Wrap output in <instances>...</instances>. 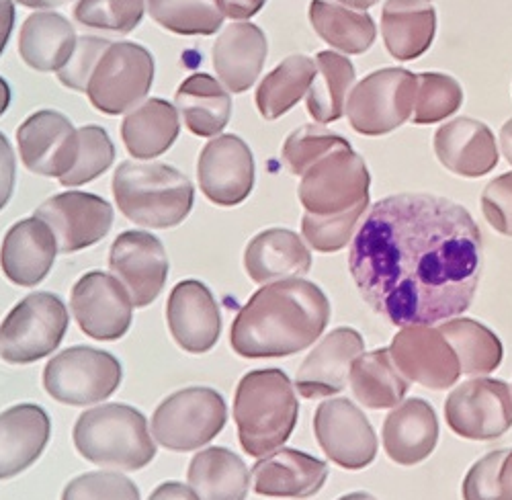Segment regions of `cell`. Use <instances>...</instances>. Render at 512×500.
<instances>
[{
  "label": "cell",
  "instance_id": "obj_24",
  "mask_svg": "<svg viewBox=\"0 0 512 500\" xmlns=\"http://www.w3.org/2000/svg\"><path fill=\"white\" fill-rule=\"evenodd\" d=\"M435 152L447 171L478 179L492 173L498 164L496 138L486 123L457 117L435 134Z\"/></svg>",
  "mask_w": 512,
  "mask_h": 500
},
{
  "label": "cell",
  "instance_id": "obj_26",
  "mask_svg": "<svg viewBox=\"0 0 512 500\" xmlns=\"http://www.w3.org/2000/svg\"><path fill=\"white\" fill-rule=\"evenodd\" d=\"M381 441L390 460L400 466L424 462L439 441V421L433 406L422 398L398 404L383 423Z\"/></svg>",
  "mask_w": 512,
  "mask_h": 500
},
{
  "label": "cell",
  "instance_id": "obj_33",
  "mask_svg": "<svg viewBox=\"0 0 512 500\" xmlns=\"http://www.w3.org/2000/svg\"><path fill=\"white\" fill-rule=\"evenodd\" d=\"M187 478L199 500H246L250 486L246 464L226 447L199 451L191 460Z\"/></svg>",
  "mask_w": 512,
  "mask_h": 500
},
{
  "label": "cell",
  "instance_id": "obj_40",
  "mask_svg": "<svg viewBox=\"0 0 512 500\" xmlns=\"http://www.w3.org/2000/svg\"><path fill=\"white\" fill-rule=\"evenodd\" d=\"M461 496L463 500H512V449L492 451L469 468Z\"/></svg>",
  "mask_w": 512,
  "mask_h": 500
},
{
  "label": "cell",
  "instance_id": "obj_28",
  "mask_svg": "<svg viewBox=\"0 0 512 500\" xmlns=\"http://www.w3.org/2000/svg\"><path fill=\"white\" fill-rule=\"evenodd\" d=\"M244 269L254 283L261 285L304 277L312 269V253L300 234L271 228L248 242Z\"/></svg>",
  "mask_w": 512,
  "mask_h": 500
},
{
  "label": "cell",
  "instance_id": "obj_1",
  "mask_svg": "<svg viewBox=\"0 0 512 500\" xmlns=\"http://www.w3.org/2000/svg\"><path fill=\"white\" fill-rule=\"evenodd\" d=\"M349 269L369 308L394 326H433L474 302L482 234L463 205L426 193L377 201L357 230Z\"/></svg>",
  "mask_w": 512,
  "mask_h": 500
},
{
  "label": "cell",
  "instance_id": "obj_55",
  "mask_svg": "<svg viewBox=\"0 0 512 500\" xmlns=\"http://www.w3.org/2000/svg\"><path fill=\"white\" fill-rule=\"evenodd\" d=\"M9 105H11V87L9 82L0 76V115H5Z\"/></svg>",
  "mask_w": 512,
  "mask_h": 500
},
{
  "label": "cell",
  "instance_id": "obj_22",
  "mask_svg": "<svg viewBox=\"0 0 512 500\" xmlns=\"http://www.w3.org/2000/svg\"><path fill=\"white\" fill-rule=\"evenodd\" d=\"M60 253L52 228L37 216L9 228L0 246V269L21 287H35L48 277Z\"/></svg>",
  "mask_w": 512,
  "mask_h": 500
},
{
  "label": "cell",
  "instance_id": "obj_29",
  "mask_svg": "<svg viewBox=\"0 0 512 500\" xmlns=\"http://www.w3.org/2000/svg\"><path fill=\"white\" fill-rule=\"evenodd\" d=\"M437 31V11L431 0H386L381 33L388 52L410 62L431 50Z\"/></svg>",
  "mask_w": 512,
  "mask_h": 500
},
{
  "label": "cell",
  "instance_id": "obj_7",
  "mask_svg": "<svg viewBox=\"0 0 512 500\" xmlns=\"http://www.w3.org/2000/svg\"><path fill=\"white\" fill-rule=\"evenodd\" d=\"M226 402L211 388H185L170 394L152 416L154 441L173 451H193L216 439L226 427Z\"/></svg>",
  "mask_w": 512,
  "mask_h": 500
},
{
  "label": "cell",
  "instance_id": "obj_56",
  "mask_svg": "<svg viewBox=\"0 0 512 500\" xmlns=\"http://www.w3.org/2000/svg\"><path fill=\"white\" fill-rule=\"evenodd\" d=\"M340 5H345L349 9H359V11H365L373 5H377V0H338Z\"/></svg>",
  "mask_w": 512,
  "mask_h": 500
},
{
  "label": "cell",
  "instance_id": "obj_3",
  "mask_svg": "<svg viewBox=\"0 0 512 500\" xmlns=\"http://www.w3.org/2000/svg\"><path fill=\"white\" fill-rule=\"evenodd\" d=\"M300 402L287 373L254 369L240 380L234 396V421L242 449L265 457L279 449L293 433Z\"/></svg>",
  "mask_w": 512,
  "mask_h": 500
},
{
  "label": "cell",
  "instance_id": "obj_45",
  "mask_svg": "<svg viewBox=\"0 0 512 500\" xmlns=\"http://www.w3.org/2000/svg\"><path fill=\"white\" fill-rule=\"evenodd\" d=\"M74 17L89 29L130 33L142 23L144 0H78Z\"/></svg>",
  "mask_w": 512,
  "mask_h": 500
},
{
  "label": "cell",
  "instance_id": "obj_6",
  "mask_svg": "<svg viewBox=\"0 0 512 500\" xmlns=\"http://www.w3.org/2000/svg\"><path fill=\"white\" fill-rule=\"evenodd\" d=\"M70 324L60 296L35 291L25 296L0 324V359L11 365H29L52 355Z\"/></svg>",
  "mask_w": 512,
  "mask_h": 500
},
{
  "label": "cell",
  "instance_id": "obj_57",
  "mask_svg": "<svg viewBox=\"0 0 512 500\" xmlns=\"http://www.w3.org/2000/svg\"><path fill=\"white\" fill-rule=\"evenodd\" d=\"M338 500H377V498L371 496V494H367V492H351V494H347V496H343V498H338Z\"/></svg>",
  "mask_w": 512,
  "mask_h": 500
},
{
  "label": "cell",
  "instance_id": "obj_51",
  "mask_svg": "<svg viewBox=\"0 0 512 500\" xmlns=\"http://www.w3.org/2000/svg\"><path fill=\"white\" fill-rule=\"evenodd\" d=\"M148 500H199V496L193 492L191 486H185L181 482H164L152 492Z\"/></svg>",
  "mask_w": 512,
  "mask_h": 500
},
{
  "label": "cell",
  "instance_id": "obj_53",
  "mask_svg": "<svg viewBox=\"0 0 512 500\" xmlns=\"http://www.w3.org/2000/svg\"><path fill=\"white\" fill-rule=\"evenodd\" d=\"M500 148L508 164H512V119H508L500 130Z\"/></svg>",
  "mask_w": 512,
  "mask_h": 500
},
{
  "label": "cell",
  "instance_id": "obj_14",
  "mask_svg": "<svg viewBox=\"0 0 512 500\" xmlns=\"http://www.w3.org/2000/svg\"><path fill=\"white\" fill-rule=\"evenodd\" d=\"M314 435L328 460L345 470H363L377 455V437L365 412L347 398L318 406Z\"/></svg>",
  "mask_w": 512,
  "mask_h": 500
},
{
  "label": "cell",
  "instance_id": "obj_47",
  "mask_svg": "<svg viewBox=\"0 0 512 500\" xmlns=\"http://www.w3.org/2000/svg\"><path fill=\"white\" fill-rule=\"evenodd\" d=\"M111 46V41L93 37V35H82L78 37L76 50L68 64L58 70V78L66 89L72 91H87L91 74L99 62V58L105 54V50Z\"/></svg>",
  "mask_w": 512,
  "mask_h": 500
},
{
  "label": "cell",
  "instance_id": "obj_31",
  "mask_svg": "<svg viewBox=\"0 0 512 500\" xmlns=\"http://www.w3.org/2000/svg\"><path fill=\"white\" fill-rule=\"evenodd\" d=\"M179 130V111L173 103L164 99H144L132 111H127L121 123V138L134 158L150 160L175 144Z\"/></svg>",
  "mask_w": 512,
  "mask_h": 500
},
{
  "label": "cell",
  "instance_id": "obj_13",
  "mask_svg": "<svg viewBox=\"0 0 512 500\" xmlns=\"http://www.w3.org/2000/svg\"><path fill=\"white\" fill-rule=\"evenodd\" d=\"M70 308L80 330L95 341H119L134 318L130 291L103 271H91L74 283Z\"/></svg>",
  "mask_w": 512,
  "mask_h": 500
},
{
  "label": "cell",
  "instance_id": "obj_16",
  "mask_svg": "<svg viewBox=\"0 0 512 500\" xmlns=\"http://www.w3.org/2000/svg\"><path fill=\"white\" fill-rule=\"evenodd\" d=\"M35 216L44 220L56 240L60 253L70 255L103 240L113 226V207L95 193L70 191L41 203Z\"/></svg>",
  "mask_w": 512,
  "mask_h": 500
},
{
  "label": "cell",
  "instance_id": "obj_37",
  "mask_svg": "<svg viewBox=\"0 0 512 500\" xmlns=\"http://www.w3.org/2000/svg\"><path fill=\"white\" fill-rule=\"evenodd\" d=\"M439 330L457 353L461 373L488 375L500 367L504 349L486 324L472 318H449Z\"/></svg>",
  "mask_w": 512,
  "mask_h": 500
},
{
  "label": "cell",
  "instance_id": "obj_34",
  "mask_svg": "<svg viewBox=\"0 0 512 500\" xmlns=\"http://www.w3.org/2000/svg\"><path fill=\"white\" fill-rule=\"evenodd\" d=\"M349 382L355 398L371 410L396 408L410 388V382L396 367L390 349L359 355L351 367Z\"/></svg>",
  "mask_w": 512,
  "mask_h": 500
},
{
  "label": "cell",
  "instance_id": "obj_49",
  "mask_svg": "<svg viewBox=\"0 0 512 500\" xmlns=\"http://www.w3.org/2000/svg\"><path fill=\"white\" fill-rule=\"evenodd\" d=\"M17 177V162L11 142L5 134H0V210H5L13 197Z\"/></svg>",
  "mask_w": 512,
  "mask_h": 500
},
{
  "label": "cell",
  "instance_id": "obj_36",
  "mask_svg": "<svg viewBox=\"0 0 512 500\" xmlns=\"http://www.w3.org/2000/svg\"><path fill=\"white\" fill-rule=\"evenodd\" d=\"M318 74L316 62L304 54L285 58L256 89V107L265 119H277L300 103Z\"/></svg>",
  "mask_w": 512,
  "mask_h": 500
},
{
  "label": "cell",
  "instance_id": "obj_42",
  "mask_svg": "<svg viewBox=\"0 0 512 500\" xmlns=\"http://www.w3.org/2000/svg\"><path fill=\"white\" fill-rule=\"evenodd\" d=\"M463 103V91L453 76L439 72L418 74V91L412 121L418 125L437 123L455 115Z\"/></svg>",
  "mask_w": 512,
  "mask_h": 500
},
{
  "label": "cell",
  "instance_id": "obj_5",
  "mask_svg": "<svg viewBox=\"0 0 512 500\" xmlns=\"http://www.w3.org/2000/svg\"><path fill=\"white\" fill-rule=\"evenodd\" d=\"M76 451L101 468L142 470L156 457L146 416L127 404H103L78 416Z\"/></svg>",
  "mask_w": 512,
  "mask_h": 500
},
{
  "label": "cell",
  "instance_id": "obj_12",
  "mask_svg": "<svg viewBox=\"0 0 512 500\" xmlns=\"http://www.w3.org/2000/svg\"><path fill=\"white\" fill-rule=\"evenodd\" d=\"M449 429L469 441H492L512 427L510 386L494 378H474L453 390L445 402Z\"/></svg>",
  "mask_w": 512,
  "mask_h": 500
},
{
  "label": "cell",
  "instance_id": "obj_44",
  "mask_svg": "<svg viewBox=\"0 0 512 500\" xmlns=\"http://www.w3.org/2000/svg\"><path fill=\"white\" fill-rule=\"evenodd\" d=\"M340 146H349L343 136H336L320 125H304L297 128L283 144V164L291 175L304 177V173L320 158Z\"/></svg>",
  "mask_w": 512,
  "mask_h": 500
},
{
  "label": "cell",
  "instance_id": "obj_9",
  "mask_svg": "<svg viewBox=\"0 0 512 500\" xmlns=\"http://www.w3.org/2000/svg\"><path fill=\"white\" fill-rule=\"evenodd\" d=\"M154 58L134 41L111 44L99 58L87 95L105 115H121L140 105L152 89Z\"/></svg>",
  "mask_w": 512,
  "mask_h": 500
},
{
  "label": "cell",
  "instance_id": "obj_21",
  "mask_svg": "<svg viewBox=\"0 0 512 500\" xmlns=\"http://www.w3.org/2000/svg\"><path fill=\"white\" fill-rule=\"evenodd\" d=\"M363 351V337L355 328L332 330L297 369V394L308 400L340 394L347 388L351 367Z\"/></svg>",
  "mask_w": 512,
  "mask_h": 500
},
{
  "label": "cell",
  "instance_id": "obj_50",
  "mask_svg": "<svg viewBox=\"0 0 512 500\" xmlns=\"http://www.w3.org/2000/svg\"><path fill=\"white\" fill-rule=\"evenodd\" d=\"M265 5L267 0H218L222 15L234 21H244L254 17Z\"/></svg>",
  "mask_w": 512,
  "mask_h": 500
},
{
  "label": "cell",
  "instance_id": "obj_20",
  "mask_svg": "<svg viewBox=\"0 0 512 500\" xmlns=\"http://www.w3.org/2000/svg\"><path fill=\"white\" fill-rule=\"evenodd\" d=\"M166 322L177 345L195 355L211 351L222 335L220 306L197 279H185L170 291Z\"/></svg>",
  "mask_w": 512,
  "mask_h": 500
},
{
  "label": "cell",
  "instance_id": "obj_25",
  "mask_svg": "<svg viewBox=\"0 0 512 500\" xmlns=\"http://www.w3.org/2000/svg\"><path fill=\"white\" fill-rule=\"evenodd\" d=\"M52 435L48 412L37 404H17L0 414V480L31 468Z\"/></svg>",
  "mask_w": 512,
  "mask_h": 500
},
{
  "label": "cell",
  "instance_id": "obj_30",
  "mask_svg": "<svg viewBox=\"0 0 512 500\" xmlns=\"http://www.w3.org/2000/svg\"><path fill=\"white\" fill-rule=\"evenodd\" d=\"M78 44L72 23L54 11L29 15L19 33V54L37 72H58L72 58Z\"/></svg>",
  "mask_w": 512,
  "mask_h": 500
},
{
  "label": "cell",
  "instance_id": "obj_35",
  "mask_svg": "<svg viewBox=\"0 0 512 500\" xmlns=\"http://www.w3.org/2000/svg\"><path fill=\"white\" fill-rule=\"evenodd\" d=\"M310 23L334 50L363 54L375 41V23L367 13H355L334 0H312Z\"/></svg>",
  "mask_w": 512,
  "mask_h": 500
},
{
  "label": "cell",
  "instance_id": "obj_52",
  "mask_svg": "<svg viewBox=\"0 0 512 500\" xmlns=\"http://www.w3.org/2000/svg\"><path fill=\"white\" fill-rule=\"evenodd\" d=\"M15 25V5L13 0H0V56H3L9 37Z\"/></svg>",
  "mask_w": 512,
  "mask_h": 500
},
{
  "label": "cell",
  "instance_id": "obj_15",
  "mask_svg": "<svg viewBox=\"0 0 512 500\" xmlns=\"http://www.w3.org/2000/svg\"><path fill=\"white\" fill-rule=\"evenodd\" d=\"M390 355L408 382L431 390H447L461 375L457 353L439 328L404 326L392 339Z\"/></svg>",
  "mask_w": 512,
  "mask_h": 500
},
{
  "label": "cell",
  "instance_id": "obj_41",
  "mask_svg": "<svg viewBox=\"0 0 512 500\" xmlns=\"http://www.w3.org/2000/svg\"><path fill=\"white\" fill-rule=\"evenodd\" d=\"M115 160V148L109 134L99 125H84L78 130V148L72 169L60 179L64 187L87 185L107 173Z\"/></svg>",
  "mask_w": 512,
  "mask_h": 500
},
{
  "label": "cell",
  "instance_id": "obj_10",
  "mask_svg": "<svg viewBox=\"0 0 512 500\" xmlns=\"http://www.w3.org/2000/svg\"><path fill=\"white\" fill-rule=\"evenodd\" d=\"M121 378V363L111 353L93 347H70L48 361L44 388L62 404L89 406L113 396Z\"/></svg>",
  "mask_w": 512,
  "mask_h": 500
},
{
  "label": "cell",
  "instance_id": "obj_19",
  "mask_svg": "<svg viewBox=\"0 0 512 500\" xmlns=\"http://www.w3.org/2000/svg\"><path fill=\"white\" fill-rule=\"evenodd\" d=\"M197 179L211 203L238 205L254 187V156L238 136H216L199 154Z\"/></svg>",
  "mask_w": 512,
  "mask_h": 500
},
{
  "label": "cell",
  "instance_id": "obj_43",
  "mask_svg": "<svg viewBox=\"0 0 512 500\" xmlns=\"http://www.w3.org/2000/svg\"><path fill=\"white\" fill-rule=\"evenodd\" d=\"M367 207L369 199H363L351 210L336 216L306 214L302 218L304 240L318 253H338V250H343L351 242L355 230H359V224L367 214Z\"/></svg>",
  "mask_w": 512,
  "mask_h": 500
},
{
  "label": "cell",
  "instance_id": "obj_4",
  "mask_svg": "<svg viewBox=\"0 0 512 500\" xmlns=\"http://www.w3.org/2000/svg\"><path fill=\"white\" fill-rule=\"evenodd\" d=\"M119 212L138 226L173 228L191 214L195 189L168 164L121 162L113 175Z\"/></svg>",
  "mask_w": 512,
  "mask_h": 500
},
{
  "label": "cell",
  "instance_id": "obj_2",
  "mask_svg": "<svg viewBox=\"0 0 512 500\" xmlns=\"http://www.w3.org/2000/svg\"><path fill=\"white\" fill-rule=\"evenodd\" d=\"M330 320L324 291L302 277L267 283L238 312L232 349L246 359H277L314 345Z\"/></svg>",
  "mask_w": 512,
  "mask_h": 500
},
{
  "label": "cell",
  "instance_id": "obj_32",
  "mask_svg": "<svg viewBox=\"0 0 512 500\" xmlns=\"http://www.w3.org/2000/svg\"><path fill=\"white\" fill-rule=\"evenodd\" d=\"M175 103L187 130L199 138L220 136L232 115L228 91L209 74L189 76L179 87Z\"/></svg>",
  "mask_w": 512,
  "mask_h": 500
},
{
  "label": "cell",
  "instance_id": "obj_48",
  "mask_svg": "<svg viewBox=\"0 0 512 500\" xmlns=\"http://www.w3.org/2000/svg\"><path fill=\"white\" fill-rule=\"evenodd\" d=\"M482 212L496 232L512 236V173L488 183L482 195Z\"/></svg>",
  "mask_w": 512,
  "mask_h": 500
},
{
  "label": "cell",
  "instance_id": "obj_54",
  "mask_svg": "<svg viewBox=\"0 0 512 500\" xmlns=\"http://www.w3.org/2000/svg\"><path fill=\"white\" fill-rule=\"evenodd\" d=\"M19 5L23 7H29V9H56V7H62L66 5L68 0H17Z\"/></svg>",
  "mask_w": 512,
  "mask_h": 500
},
{
  "label": "cell",
  "instance_id": "obj_46",
  "mask_svg": "<svg viewBox=\"0 0 512 500\" xmlns=\"http://www.w3.org/2000/svg\"><path fill=\"white\" fill-rule=\"evenodd\" d=\"M62 500H140V490L127 476L89 472L66 484Z\"/></svg>",
  "mask_w": 512,
  "mask_h": 500
},
{
  "label": "cell",
  "instance_id": "obj_11",
  "mask_svg": "<svg viewBox=\"0 0 512 500\" xmlns=\"http://www.w3.org/2000/svg\"><path fill=\"white\" fill-rule=\"evenodd\" d=\"M369 187L371 175L367 164L349 144L312 164L297 193L308 214L336 216L369 199Z\"/></svg>",
  "mask_w": 512,
  "mask_h": 500
},
{
  "label": "cell",
  "instance_id": "obj_39",
  "mask_svg": "<svg viewBox=\"0 0 512 500\" xmlns=\"http://www.w3.org/2000/svg\"><path fill=\"white\" fill-rule=\"evenodd\" d=\"M150 17L177 35H213L224 23L218 0H146Z\"/></svg>",
  "mask_w": 512,
  "mask_h": 500
},
{
  "label": "cell",
  "instance_id": "obj_38",
  "mask_svg": "<svg viewBox=\"0 0 512 500\" xmlns=\"http://www.w3.org/2000/svg\"><path fill=\"white\" fill-rule=\"evenodd\" d=\"M316 68L318 74L306 99L308 111L318 123H332L345 113L349 89L355 82V66L336 52H320Z\"/></svg>",
  "mask_w": 512,
  "mask_h": 500
},
{
  "label": "cell",
  "instance_id": "obj_18",
  "mask_svg": "<svg viewBox=\"0 0 512 500\" xmlns=\"http://www.w3.org/2000/svg\"><path fill=\"white\" fill-rule=\"evenodd\" d=\"M17 144L27 171L60 181L74 164L78 130L60 111L44 109L21 123Z\"/></svg>",
  "mask_w": 512,
  "mask_h": 500
},
{
  "label": "cell",
  "instance_id": "obj_27",
  "mask_svg": "<svg viewBox=\"0 0 512 500\" xmlns=\"http://www.w3.org/2000/svg\"><path fill=\"white\" fill-rule=\"evenodd\" d=\"M269 54L267 35L254 23L228 25L213 44V68L230 93L248 91L259 80Z\"/></svg>",
  "mask_w": 512,
  "mask_h": 500
},
{
  "label": "cell",
  "instance_id": "obj_23",
  "mask_svg": "<svg viewBox=\"0 0 512 500\" xmlns=\"http://www.w3.org/2000/svg\"><path fill=\"white\" fill-rule=\"evenodd\" d=\"M250 476L259 496L310 498L324 488L328 464L304 451L279 449L256 462Z\"/></svg>",
  "mask_w": 512,
  "mask_h": 500
},
{
  "label": "cell",
  "instance_id": "obj_17",
  "mask_svg": "<svg viewBox=\"0 0 512 500\" xmlns=\"http://www.w3.org/2000/svg\"><path fill=\"white\" fill-rule=\"evenodd\" d=\"M111 273L130 291L136 308L150 306L168 279V257L162 242L142 230L123 232L109 253Z\"/></svg>",
  "mask_w": 512,
  "mask_h": 500
},
{
  "label": "cell",
  "instance_id": "obj_8",
  "mask_svg": "<svg viewBox=\"0 0 512 500\" xmlns=\"http://www.w3.org/2000/svg\"><path fill=\"white\" fill-rule=\"evenodd\" d=\"M418 76L404 68H383L357 82L345 113L353 130L363 136H383L412 117Z\"/></svg>",
  "mask_w": 512,
  "mask_h": 500
}]
</instances>
